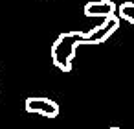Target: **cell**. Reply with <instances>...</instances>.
Masks as SVG:
<instances>
[{
  "label": "cell",
  "mask_w": 134,
  "mask_h": 129,
  "mask_svg": "<svg viewBox=\"0 0 134 129\" xmlns=\"http://www.w3.org/2000/svg\"><path fill=\"white\" fill-rule=\"evenodd\" d=\"M119 17H108L90 32H64L52 44V63L61 72L72 70V61L79 46L103 44L119 30Z\"/></svg>",
  "instance_id": "obj_1"
},
{
  "label": "cell",
  "mask_w": 134,
  "mask_h": 129,
  "mask_svg": "<svg viewBox=\"0 0 134 129\" xmlns=\"http://www.w3.org/2000/svg\"><path fill=\"white\" fill-rule=\"evenodd\" d=\"M24 107H26V112L41 114L44 118H57L59 116V105H57V101H53L50 98L31 96V98L26 100Z\"/></svg>",
  "instance_id": "obj_2"
},
{
  "label": "cell",
  "mask_w": 134,
  "mask_h": 129,
  "mask_svg": "<svg viewBox=\"0 0 134 129\" xmlns=\"http://www.w3.org/2000/svg\"><path fill=\"white\" fill-rule=\"evenodd\" d=\"M85 15L86 17H116V4L112 0H99V2H86L85 6Z\"/></svg>",
  "instance_id": "obj_3"
},
{
  "label": "cell",
  "mask_w": 134,
  "mask_h": 129,
  "mask_svg": "<svg viewBox=\"0 0 134 129\" xmlns=\"http://www.w3.org/2000/svg\"><path fill=\"white\" fill-rule=\"evenodd\" d=\"M118 17L121 20H127V22L134 24V2H123L118 8Z\"/></svg>",
  "instance_id": "obj_4"
},
{
  "label": "cell",
  "mask_w": 134,
  "mask_h": 129,
  "mask_svg": "<svg viewBox=\"0 0 134 129\" xmlns=\"http://www.w3.org/2000/svg\"><path fill=\"white\" fill-rule=\"evenodd\" d=\"M110 129H119V127H110Z\"/></svg>",
  "instance_id": "obj_5"
}]
</instances>
